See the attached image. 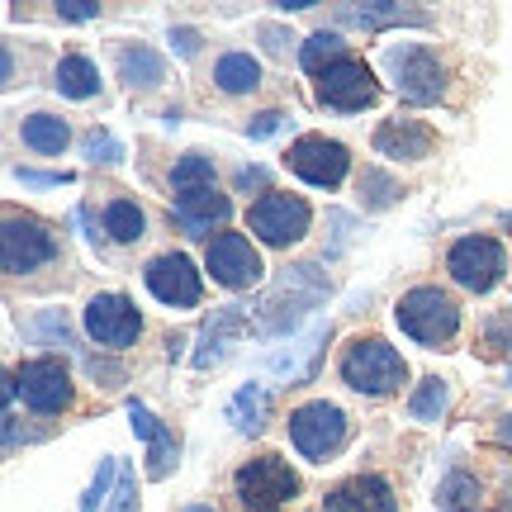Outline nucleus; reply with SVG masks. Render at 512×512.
I'll list each match as a JSON object with an SVG mask.
<instances>
[{
	"label": "nucleus",
	"instance_id": "obj_1",
	"mask_svg": "<svg viewBox=\"0 0 512 512\" xmlns=\"http://www.w3.org/2000/svg\"><path fill=\"white\" fill-rule=\"evenodd\" d=\"M342 380L356 394L384 399V394H394V389L408 384V366H403V356L384 337H356L347 347V356H342Z\"/></svg>",
	"mask_w": 512,
	"mask_h": 512
},
{
	"label": "nucleus",
	"instance_id": "obj_2",
	"mask_svg": "<svg viewBox=\"0 0 512 512\" xmlns=\"http://www.w3.org/2000/svg\"><path fill=\"white\" fill-rule=\"evenodd\" d=\"M394 318H399V328L408 332L418 347H432V351H437L441 342H451V337H456V328H460V304L446 290H437V285H418V290H408L399 299Z\"/></svg>",
	"mask_w": 512,
	"mask_h": 512
},
{
	"label": "nucleus",
	"instance_id": "obj_3",
	"mask_svg": "<svg viewBox=\"0 0 512 512\" xmlns=\"http://www.w3.org/2000/svg\"><path fill=\"white\" fill-rule=\"evenodd\" d=\"M233 489L247 512H280L290 498H299V475L280 456H256L233 475Z\"/></svg>",
	"mask_w": 512,
	"mask_h": 512
},
{
	"label": "nucleus",
	"instance_id": "obj_4",
	"mask_svg": "<svg viewBox=\"0 0 512 512\" xmlns=\"http://www.w3.org/2000/svg\"><path fill=\"white\" fill-rule=\"evenodd\" d=\"M290 441L304 460H328L347 441V413L328 399H309L290 413Z\"/></svg>",
	"mask_w": 512,
	"mask_h": 512
},
{
	"label": "nucleus",
	"instance_id": "obj_5",
	"mask_svg": "<svg viewBox=\"0 0 512 512\" xmlns=\"http://www.w3.org/2000/svg\"><path fill=\"white\" fill-rule=\"evenodd\" d=\"M389 76H394V86L408 105H437L441 95H446V67H441V57L432 48H422V43H408V48H389Z\"/></svg>",
	"mask_w": 512,
	"mask_h": 512
},
{
	"label": "nucleus",
	"instance_id": "obj_6",
	"mask_svg": "<svg viewBox=\"0 0 512 512\" xmlns=\"http://www.w3.org/2000/svg\"><path fill=\"white\" fill-rule=\"evenodd\" d=\"M309 204L299 200V195H285V190H266L261 200L247 209V228H252L256 238L266 242V247H290L309 233Z\"/></svg>",
	"mask_w": 512,
	"mask_h": 512
},
{
	"label": "nucleus",
	"instance_id": "obj_7",
	"mask_svg": "<svg viewBox=\"0 0 512 512\" xmlns=\"http://www.w3.org/2000/svg\"><path fill=\"white\" fill-rule=\"evenodd\" d=\"M57 256V238L48 233V223L29 219V214H10L5 233H0V266L5 275H29L38 266H48Z\"/></svg>",
	"mask_w": 512,
	"mask_h": 512
},
{
	"label": "nucleus",
	"instance_id": "obj_8",
	"mask_svg": "<svg viewBox=\"0 0 512 512\" xmlns=\"http://www.w3.org/2000/svg\"><path fill=\"white\" fill-rule=\"evenodd\" d=\"M446 271L460 290L470 294H489L508 271V256L494 238H460L451 252H446Z\"/></svg>",
	"mask_w": 512,
	"mask_h": 512
},
{
	"label": "nucleus",
	"instance_id": "obj_9",
	"mask_svg": "<svg viewBox=\"0 0 512 512\" xmlns=\"http://www.w3.org/2000/svg\"><path fill=\"white\" fill-rule=\"evenodd\" d=\"M285 162H290V171L299 176V181L318 185V190H337V185L347 181L351 152L342 143H332V138L309 133V138H299V143L285 152Z\"/></svg>",
	"mask_w": 512,
	"mask_h": 512
},
{
	"label": "nucleus",
	"instance_id": "obj_10",
	"mask_svg": "<svg viewBox=\"0 0 512 512\" xmlns=\"http://www.w3.org/2000/svg\"><path fill=\"white\" fill-rule=\"evenodd\" d=\"M204 266H209V275L219 280L223 290H252V285H261V275H266L261 252L242 233H219V238L209 242V252H204Z\"/></svg>",
	"mask_w": 512,
	"mask_h": 512
},
{
	"label": "nucleus",
	"instance_id": "obj_11",
	"mask_svg": "<svg viewBox=\"0 0 512 512\" xmlns=\"http://www.w3.org/2000/svg\"><path fill=\"white\" fill-rule=\"evenodd\" d=\"M86 332H91V342H100V347L124 351L138 342L143 313L133 309L128 294H95L91 304H86Z\"/></svg>",
	"mask_w": 512,
	"mask_h": 512
},
{
	"label": "nucleus",
	"instance_id": "obj_12",
	"mask_svg": "<svg viewBox=\"0 0 512 512\" xmlns=\"http://www.w3.org/2000/svg\"><path fill=\"white\" fill-rule=\"evenodd\" d=\"M15 389L24 394V403L34 413H62L72 408V375L57 356H38V361H24L15 370Z\"/></svg>",
	"mask_w": 512,
	"mask_h": 512
},
{
	"label": "nucleus",
	"instance_id": "obj_13",
	"mask_svg": "<svg viewBox=\"0 0 512 512\" xmlns=\"http://www.w3.org/2000/svg\"><path fill=\"white\" fill-rule=\"evenodd\" d=\"M318 100L337 114H356L380 100V81H375V72L366 62H351L347 57V62H337V67H328L318 76Z\"/></svg>",
	"mask_w": 512,
	"mask_h": 512
},
{
	"label": "nucleus",
	"instance_id": "obj_14",
	"mask_svg": "<svg viewBox=\"0 0 512 512\" xmlns=\"http://www.w3.org/2000/svg\"><path fill=\"white\" fill-rule=\"evenodd\" d=\"M143 280H147V290L157 294L162 304H171V309H195V304H200V294H204L200 271H195V261H190L185 252L152 256V261H147V271H143Z\"/></svg>",
	"mask_w": 512,
	"mask_h": 512
},
{
	"label": "nucleus",
	"instance_id": "obj_15",
	"mask_svg": "<svg viewBox=\"0 0 512 512\" xmlns=\"http://www.w3.org/2000/svg\"><path fill=\"white\" fill-rule=\"evenodd\" d=\"M128 418H133V432L147 441V479H166L176 470V432L166 427L162 418H152V408H143L138 399H128Z\"/></svg>",
	"mask_w": 512,
	"mask_h": 512
},
{
	"label": "nucleus",
	"instance_id": "obj_16",
	"mask_svg": "<svg viewBox=\"0 0 512 512\" xmlns=\"http://www.w3.org/2000/svg\"><path fill=\"white\" fill-rule=\"evenodd\" d=\"M228 214H233V204L219 190H204V195H190V200L171 204V223L181 228L185 238H209L214 228L228 223Z\"/></svg>",
	"mask_w": 512,
	"mask_h": 512
},
{
	"label": "nucleus",
	"instance_id": "obj_17",
	"mask_svg": "<svg viewBox=\"0 0 512 512\" xmlns=\"http://www.w3.org/2000/svg\"><path fill=\"white\" fill-rule=\"evenodd\" d=\"M394 489L384 475H356L328 494V512H394Z\"/></svg>",
	"mask_w": 512,
	"mask_h": 512
},
{
	"label": "nucleus",
	"instance_id": "obj_18",
	"mask_svg": "<svg viewBox=\"0 0 512 512\" xmlns=\"http://www.w3.org/2000/svg\"><path fill=\"white\" fill-rule=\"evenodd\" d=\"M375 152L394 157V162H422L432 152V128L418 119H384L375 128Z\"/></svg>",
	"mask_w": 512,
	"mask_h": 512
},
{
	"label": "nucleus",
	"instance_id": "obj_19",
	"mask_svg": "<svg viewBox=\"0 0 512 512\" xmlns=\"http://www.w3.org/2000/svg\"><path fill=\"white\" fill-rule=\"evenodd\" d=\"M242 332H247V313H242V304H228V309H219L209 323H204L200 332V351H195V370H209L219 366L223 356H228V347L238 342Z\"/></svg>",
	"mask_w": 512,
	"mask_h": 512
},
{
	"label": "nucleus",
	"instance_id": "obj_20",
	"mask_svg": "<svg viewBox=\"0 0 512 512\" xmlns=\"http://www.w3.org/2000/svg\"><path fill=\"white\" fill-rule=\"evenodd\" d=\"M337 24H356V29H384V24H418V29H427L432 19L422 15V10H403V5L375 0V5H342V10H337Z\"/></svg>",
	"mask_w": 512,
	"mask_h": 512
},
{
	"label": "nucleus",
	"instance_id": "obj_21",
	"mask_svg": "<svg viewBox=\"0 0 512 512\" xmlns=\"http://www.w3.org/2000/svg\"><path fill=\"white\" fill-rule=\"evenodd\" d=\"M19 138L38 157H62L67 143H72V128H67V119H57V114H29L19 124Z\"/></svg>",
	"mask_w": 512,
	"mask_h": 512
},
{
	"label": "nucleus",
	"instance_id": "obj_22",
	"mask_svg": "<svg viewBox=\"0 0 512 512\" xmlns=\"http://www.w3.org/2000/svg\"><path fill=\"white\" fill-rule=\"evenodd\" d=\"M119 76H124L133 91H152V86L166 81V62H162V53H152L147 43H133V48L119 53Z\"/></svg>",
	"mask_w": 512,
	"mask_h": 512
},
{
	"label": "nucleus",
	"instance_id": "obj_23",
	"mask_svg": "<svg viewBox=\"0 0 512 512\" xmlns=\"http://www.w3.org/2000/svg\"><path fill=\"white\" fill-rule=\"evenodd\" d=\"M266 413H271V389L261 380L242 384L238 394H233V403H228V422H233L238 432H261V427H266Z\"/></svg>",
	"mask_w": 512,
	"mask_h": 512
},
{
	"label": "nucleus",
	"instance_id": "obj_24",
	"mask_svg": "<svg viewBox=\"0 0 512 512\" xmlns=\"http://www.w3.org/2000/svg\"><path fill=\"white\" fill-rule=\"evenodd\" d=\"M214 86L223 95H247L261 86V62L252 53H223L214 67Z\"/></svg>",
	"mask_w": 512,
	"mask_h": 512
},
{
	"label": "nucleus",
	"instance_id": "obj_25",
	"mask_svg": "<svg viewBox=\"0 0 512 512\" xmlns=\"http://www.w3.org/2000/svg\"><path fill=\"white\" fill-rule=\"evenodd\" d=\"M337 62H347V43H342L337 29H318V34L304 38V48H299V67H304V72L323 76L328 67H337Z\"/></svg>",
	"mask_w": 512,
	"mask_h": 512
},
{
	"label": "nucleus",
	"instance_id": "obj_26",
	"mask_svg": "<svg viewBox=\"0 0 512 512\" xmlns=\"http://www.w3.org/2000/svg\"><path fill=\"white\" fill-rule=\"evenodd\" d=\"M57 91L67 95V100H91V95H100V72H95L91 57H62L57 62Z\"/></svg>",
	"mask_w": 512,
	"mask_h": 512
},
{
	"label": "nucleus",
	"instance_id": "obj_27",
	"mask_svg": "<svg viewBox=\"0 0 512 512\" xmlns=\"http://www.w3.org/2000/svg\"><path fill=\"white\" fill-rule=\"evenodd\" d=\"M171 190H176V200H190V195L214 190V157L185 152L181 162H176V171H171Z\"/></svg>",
	"mask_w": 512,
	"mask_h": 512
},
{
	"label": "nucleus",
	"instance_id": "obj_28",
	"mask_svg": "<svg viewBox=\"0 0 512 512\" xmlns=\"http://www.w3.org/2000/svg\"><path fill=\"white\" fill-rule=\"evenodd\" d=\"M479 479L470 470H451V475L437 484V508L441 512H475L479 508Z\"/></svg>",
	"mask_w": 512,
	"mask_h": 512
},
{
	"label": "nucleus",
	"instance_id": "obj_29",
	"mask_svg": "<svg viewBox=\"0 0 512 512\" xmlns=\"http://www.w3.org/2000/svg\"><path fill=\"white\" fill-rule=\"evenodd\" d=\"M446 403H451V389H446V380H422L418 389H413V399H408V418L413 422H441V413H446Z\"/></svg>",
	"mask_w": 512,
	"mask_h": 512
},
{
	"label": "nucleus",
	"instance_id": "obj_30",
	"mask_svg": "<svg viewBox=\"0 0 512 512\" xmlns=\"http://www.w3.org/2000/svg\"><path fill=\"white\" fill-rule=\"evenodd\" d=\"M105 233H110L114 242H138L147 233L143 209L133 200H110V209H105Z\"/></svg>",
	"mask_w": 512,
	"mask_h": 512
},
{
	"label": "nucleus",
	"instance_id": "obj_31",
	"mask_svg": "<svg viewBox=\"0 0 512 512\" xmlns=\"http://www.w3.org/2000/svg\"><path fill=\"white\" fill-rule=\"evenodd\" d=\"M119 460L114 456H105L100 460V470H95V479H91V489H86V498H81V512H105L110 508V498H114V484H119Z\"/></svg>",
	"mask_w": 512,
	"mask_h": 512
},
{
	"label": "nucleus",
	"instance_id": "obj_32",
	"mask_svg": "<svg viewBox=\"0 0 512 512\" xmlns=\"http://www.w3.org/2000/svg\"><path fill=\"white\" fill-rule=\"evenodd\" d=\"M399 195H403L399 181L384 176L380 166H366V171H361V204H366V209H389Z\"/></svg>",
	"mask_w": 512,
	"mask_h": 512
},
{
	"label": "nucleus",
	"instance_id": "obj_33",
	"mask_svg": "<svg viewBox=\"0 0 512 512\" xmlns=\"http://www.w3.org/2000/svg\"><path fill=\"white\" fill-rule=\"evenodd\" d=\"M479 351H484L489 361H508V356H512V313H498V318H489V323H484Z\"/></svg>",
	"mask_w": 512,
	"mask_h": 512
},
{
	"label": "nucleus",
	"instance_id": "obj_34",
	"mask_svg": "<svg viewBox=\"0 0 512 512\" xmlns=\"http://www.w3.org/2000/svg\"><path fill=\"white\" fill-rule=\"evenodd\" d=\"M86 157H91L95 166H114V162H124V143L114 138L110 128H91V133H86Z\"/></svg>",
	"mask_w": 512,
	"mask_h": 512
},
{
	"label": "nucleus",
	"instance_id": "obj_35",
	"mask_svg": "<svg viewBox=\"0 0 512 512\" xmlns=\"http://www.w3.org/2000/svg\"><path fill=\"white\" fill-rule=\"evenodd\" d=\"M318 342H328V323H318V328H313L309 337H304V347H299V351H304V356L313 361V356H318ZM271 366L280 370V375H290V380H294V375H304V366H294L290 356H275Z\"/></svg>",
	"mask_w": 512,
	"mask_h": 512
},
{
	"label": "nucleus",
	"instance_id": "obj_36",
	"mask_svg": "<svg viewBox=\"0 0 512 512\" xmlns=\"http://www.w3.org/2000/svg\"><path fill=\"white\" fill-rule=\"evenodd\" d=\"M105 512H138V479H133V470H119V484H114V498Z\"/></svg>",
	"mask_w": 512,
	"mask_h": 512
},
{
	"label": "nucleus",
	"instance_id": "obj_37",
	"mask_svg": "<svg viewBox=\"0 0 512 512\" xmlns=\"http://www.w3.org/2000/svg\"><path fill=\"white\" fill-rule=\"evenodd\" d=\"M280 124H285L280 110H261L247 119V138H271V133H280Z\"/></svg>",
	"mask_w": 512,
	"mask_h": 512
},
{
	"label": "nucleus",
	"instance_id": "obj_38",
	"mask_svg": "<svg viewBox=\"0 0 512 512\" xmlns=\"http://www.w3.org/2000/svg\"><path fill=\"white\" fill-rule=\"evenodd\" d=\"M15 176H19L24 185H34V190H43V185H67V181H72L67 171H29V166H19Z\"/></svg>",
	"mask_w": 512,
	"mask_h": 512
},
{
	"label": "nucleus",
	"instance_id": "obj_39",
	"mask_svg": "<svg viewBox=\"0 0 512 512\" xmlns=\"http://www.w3.org/2000/svg\"><path fill=\"white\" fill-rule=\"evenodd\" d=\"M57 15L81 24V19H100V5H95V0H62V5H57Z\"/></svg>",
	"mask_w": 512,
	"mask_h": 512
},
{
	"label": "nucleus",
	"instance_id": "obj_40",
	"mask_svg": "<svg viewBox=\"0 0 512 512\" xmlns=\"http://www.w3.org/2000/svg\"><path fill=\"white\" fill-rule=\"evenodd\" d=\"M200 43H204L200 29H185V24H181V29H171V48H176L181 57H195V53H200Z\"/></svg>",
	"mask_w": 512,
	"mask_h": 512
},
{
	"label": "nucleus",
	"instance_id": "obj_41",
	"mask_svg": "<svg viewBox=\"0 0 512 512\" xmlns=\"http://www.w3.org/2000/svg\"><path fill=\"white\" fill-rule=\"evenodd\" d=\"M256 185H266V171H261V166H242V171H238V190H256Z\"/></svg>",
	"mask_w": 512,
	"mask_h": 512
},
{
	"label": "nucleus",
	"instance_id": "obj_42",
	"mask_svg": "<svg viewBox=\"0 0 512 512\" xmlns=\"http://www.w3.org/2000/svg\"><path fill=\"white\" fill-rule=\"evenodd\" d=\"M261 43H266V53H285V34H280V29H271V24L261 29Z\"/></svg>",
	"mask_w": 512,
	"mask_h": 512
},
{
	"label": "nucleus",
	"instance_id": "obj_43",
	"mask_svg": "<svg viewBox=\"0 0 512 512\" xmlns=\"http://www.w3.org/2000/svg\"><path fill=\"white\" fill-rule=\"evenodd\" d=\"M498 437L512 446V413H508V418H498Z\"/></svg>",
	"mask_w": 512,
	"mask_h": 512
},
{
	"label": "nucleus",
	"instance_id": "obj_44",
	"mask_svg": "<svg viewBox=\"0 0 512 512\" xmlns=\"http://www.w3.org/2000/svg\"><path fill=\"white\" fill-rule=\"evenodd\" d=\"M185 512H219V508H204V503H195V508H185Z\"/></svg>",
	"mask_w": 512,
	"mask_h": 512
},
{
	"label": "nucleus",
	"instance_id": "obj_45",
	"mask_svg": "<svg viewBox=\"0 0 512 512\" xmlns=\"http://www.w3.org/2000/svg\"><path fill=\"white\" fill-rule=\"evenodd\" d=\"M494 512H512V498H508V503H498V508Z\"/></svg>",
	"mask_w": 512,
	"mask_h": 512
},
{
	"label": "nucleus",
	"instance_id": "obj_46",
	"mask_svg": "<svg viewBox=\"0 0 512 512\" xmlns=\"http://www.w3.org/2000/svg\"><path fill=\"white\" fill-rule=\"evenodd\" d=\"M508 384H512V375H508Z\"/></svg>",
	"mask_w": 512,
	"mask_h": 512
}]
</instances>
